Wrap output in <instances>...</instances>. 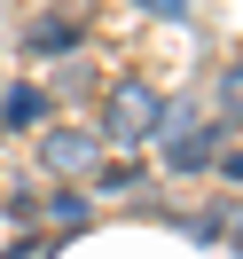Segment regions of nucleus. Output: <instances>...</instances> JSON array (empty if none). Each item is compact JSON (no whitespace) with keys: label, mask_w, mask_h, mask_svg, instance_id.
<instances>
[{"label":"nucleus","mask_w":243,"mask_h":259,"mask_svg":"<svg viewBox=\"0 0 243 259\" xmlns=\"http://www.w3.org/2000/svg\"><path fill=\"white\" fill-rule=\"evenodd\" d=\"M227 228H235V251H243V204H235V212H227Z\"/></svg>","instance_id":"9"},{"label":"nucleus","mask_w":243,"mask_h":259,"mask_svg":"<svg viewBox=\"0 0 243 259\" xmlns=\"http://www.w3.org/2000/svg\"><path fill=\"white\" fill-rule=\"evenodd\" d=\"M39 165H47V173H63V181H86V173L102 165V134H86V126L39 134Z\"/></svg>","instance_id":"3"},{"label":"nucleus","mask_w":243,"mask_h":259,"mask_svg":"<svg viewBox=\"0 0 243 259\" xmlns=\"http://www.w3.org/2000/svg\"><path fill=\"white\" fill-rule=\"evenodd\" d=\"M149 8H157V16H180V0H149Z\"/></svg>","instance_id":"10"},{"label":"nucleus","mask_w":243,"mask_h":259,"mask_svg":"<svg viewBox=\"0 0 243 259\" xmlns=\"http://www.w3.org/2000/svg\"><path fill=\"white\" fill-rule=\"evenodd\" d=\"M165 165L173 173H204V165H220V126H204V118L188 110V102H165Z\"/></svg>","instance_id":"2"},{"label":"nucleus","mask_w":243,"mask_h":259,"mask_svg":"<svg viewBox=\"0 0 243 259\" xmlns=\"http://www.w3.org/2000/svg\"><path fill=\"white\" fill-rule=\"evenodd\" d=\"M157 126H165V95L141 79V71H126V79L110 87V102H102V142H118V149H141Z\"/></svg>","instance_id":"1"},{"label":"nucleus","mask_w":243,"mask_h":259,"mask_svg":"<svg viewBox=\"0 0 243 259\" xmlns=\"http://www.w3.org/2000/svg\"><path fill=\"white\" fill-rule=\"evenodd\" d=\"M24 48L32 55H71L79 48V16H39L32 32H24Z\"/></svg>","instance_id":"4"},{"label":"nucleus","mask_w":243,"mask_h":259,"mask_svg":"<svg viewBox=\"0 0 243 259\" xmlns=\"http://www.w3.org/2000/svg\"><path fill=\"white\" fill-rule=\"evenodd\" d=\"M47 220H55V228H86V220H94V204H86L79 189H63V196H47Z\"/></svg>","instance_id":"6"},{"label":"nucleus","mask_w":243,"mask_h":259,"mask_svg":"<svg viewBox=\"0 0 243 259\" xmlns=\"http://www.w3.org/2000/svg\"><path fill=\"white\" fill-rule=\"evenodd\" d=\"M220 165H227V181H243V149H235V157H220Z\"/></svg>","instance_id":"8"},{"label":"nucleus","mask_w":243,"mask_h":259,"mask_svg":"<svg viewBox=\"0 0 243 259\" xmlns=\"http://www.w3.org/2000/svg\"><path fill=\"white\" fill-rule=\"evenodd\" d=\"M220 110H227V118H243V63H227V71H220Z\"/></svg>","instance_id":"7"},{"label":"nucleus","mask_w":243,"mask_h":259,"mask_svg":"<svg viewBox=\"0 0 243 259\" xmlns=\"http://www.w3.org/2000/svg\"><path fill=\"white\" fill-rule=\"evenodd\" d=\"M39 118H47V95H39V87H8V95H0V126H8V134L39 126Z\"/></svg>","instance_id":"5"}]
</instances>
